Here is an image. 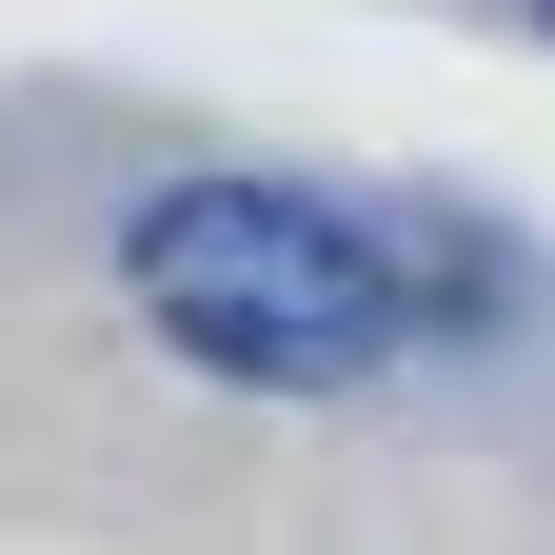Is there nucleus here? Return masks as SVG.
Instances as JSON below:
<instances>
[{
  "mask_svg": "<svg viewBox=\"0 0 555 555\" xmlns=\"http://www.w3.org/2000/svg\"><path fill=\"white\" fill-rule=\"evenodd\" d=\"M416 278L358 198H298V179H179L139 219V318L179 337L198 377H278V397H337L416 337Z\"/></svg>",
  "mask_w": 555,
  "mask_h": 555,
  "instance_id": "nucleus-1",
  "label": "nucleus"
},
{
  "mask_svg": "<svg viewBox=\"0 0 555 555\" xmlns=\"http://www.w3.org/2000/svg\"><path fill=\"white\" fill-rule=\"evenodd\" d=\"M535 21H555V0H535Z\"/></svg>",
  "mask_w": 555,
  "mask_h": 555,
  "instance_id": "nucleus-2",
  "label": "nucleus"
}]
</instances>
